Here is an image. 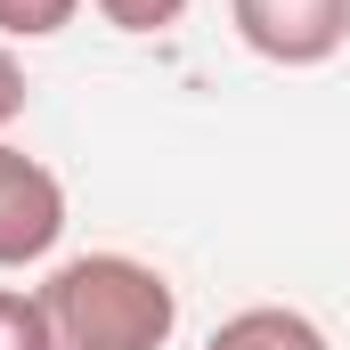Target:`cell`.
Segmentation results:
<instances>
[{
  "mask_svg": "<svg viewBox=\"0 0 350 350\" xmlns=\"http://www.w3.org/2000/svg\"><path fill=\"white\" fill-rule=\"evenodd\" d=\"M66 237V179L0 139V269H33Z\"/></svg>",
  "mask_w": 350,
  "mask_h": 350,
  "instance_id": "3957f363",
  "label": "cell"
},
{
  "mask_svg": "<svg viewBox=\"0 0 350 350\" xmlns=\"http://www.w3.org/2000/svg\"><path fill=\"white\" fill-rule=\"evenodd\" d=\"M33 293L57 350H163L179 334V285L139 253H74Z\"/></svg>",
  "mask_w": 350,
  "mask_h": 350,
  "instance_id": "6da1fadb",
  "label": "cell"
},
{
  "mask_svg": "<svg viewBox=\"0 0 350 350\" xmlns=\"http://www.w3.org/2000/svg\"><path fill=\"white\" fill-rule=\"evenodd\" d=\"M0 350H57V342H49V310H41V293L0 285Z\"/></svg>",
  "mask_w": 350,
  "mask_h": 350,
  "instance_id": "8992f818",
  "label": "cell"
},
{
  "mask_svg": "<svg viewBox=\"0 0 350 350\" xmlns=\"http://www.w3.org/2000/svg\"><path fill=\"white\" fill-rule=\"evenodd\" d=\"M90 8H98L114 33H172L196 0H90Z\"/></svg>",
  "mask_w": 350,
  "mask_h": 350,
  "instance_id": "52a82bcc",
  "label": "cell"
},
{
  "mask_svg": "<svg viewBox=\"0 0 350 350\" xmlns=\"http://www.w3.org/2000/svg\"><path fill=\"white\" fill-rule=\"evenodd\" d=\"M204 350H334V342H326V326H318L310 310H285V301H253V310L220 318Z\"/></svg>",
  "mask_w": 350,
  "mask_h": 350,
  "instance_id": "277c9868",
  "label": "cell"
},
{
  "mask_svg": "<svg viewBox=\"0 0 350 350\" xmlns=\"http://www.w3.org/2000/svg\"><path fill=\"white\" fill-rule=\"evenodd\" d=\"M82 0H0V41H57Z\"/></svg>",
  "mask_w": 350,
  "mask_h": 350,
  "instance_id": "5b68a950",
  "label": "cell"
},
{
  "mask_svg": "<svg viewBox=\"0 0 350 350\" xmlns=\"http://www.w3.org/2000/svg\"><path fill=\"white\" fill-rule=\"evenodd\" d=\"M25 98H33V82H25V57L0 41V139H8V122H25Z\"/></svg>",
  "mask_w": 350,
  "mask_h": 350,
  "instance_id": "ba28073f",
  "label": "cell"
},
{
  "mask_svg": "<svg viewBox=\"0 0 350 350\" xmlns=\"http://www.w3.org/2000/svg\"><path fill=\"white\" fill-rule=\"evenodd\" d=\"M237 41L269 66H326L350 49V0H228Z\"/></svg>",
  "mask_w": 350,
  "mask_h": 350,
  "instance_id": "7a4b0ae2",
  "label": "cell"
}]
</instances>
